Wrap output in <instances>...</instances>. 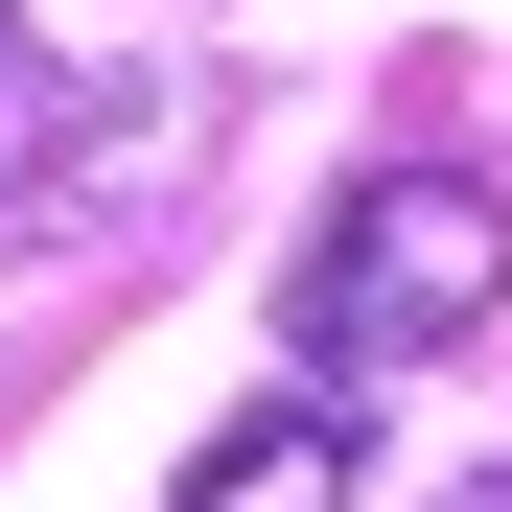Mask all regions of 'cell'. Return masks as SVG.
Returning a JSON list of instances; mask_svg holds the SVG:
<instances>
[{
    "instance_id": "cell-1",
    "label": "cell",
    "mask_w": 512,
    "mask_h": 512,
    "mask_svg": "<svg viewBox=\"0 0 512 512\" xmlns=\"http://www.w3.org/2000/svg\"><path fill=\"white\" fill-rule=\"evenodd\" d=\"M489 303H512V187H489V163H373V187L280 256V350H303V396L443 373Z\"/></svg>"
},
{
    "instance_id": "cell-2",
    "label": "cell",
    "mask_w": 512,
    "mask_h": 512,
    "mask_svg": "<svg viewBox=\"0 0 512 512\" xmlns=\"http://www.w3.org/2000/svg\"><path fill=\"white\" fill-rule=\"evenodd\" d=\"M350 489H373V419L280 373L256 419H210V443H187V489H163V512H350Z\"/></svg>"
}]
</instances>
